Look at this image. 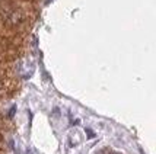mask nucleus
Listing matches in <instances>:
<instances>
[]
</instances>
